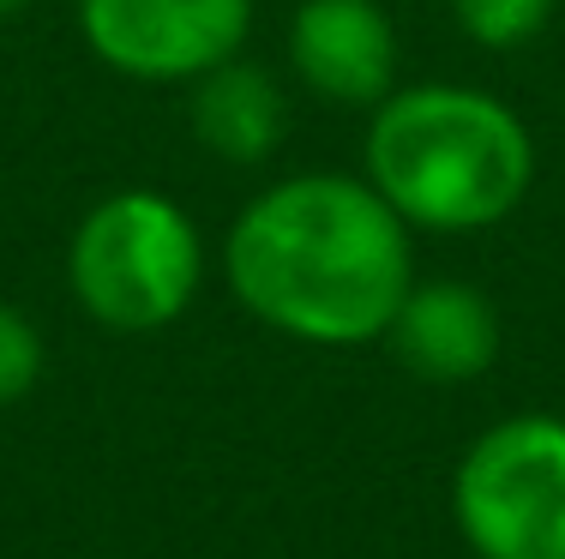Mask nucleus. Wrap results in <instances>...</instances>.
<instances>
[{"label":"nucleus","instance_id":"obj_1","mask_svg":"<svg viewBox=\"0 0 565 559\" xmlns=\"http://www.w3.org/2000/svg\"><path fill=\"white\" fill-rule=\"evenodd\" d=\"M223 271L259 325L319 350H355L392 331L415 283V247L367 175L307 169L241 205Z\"/></svg>","mask_w":565,"mask_h":559},{"label":"nucleus","instance_id":"obj_2","mask_svg":"<svg viewBox=\"0 0 565 559\" xmlns=\"http://www.w3.org/2000/svg\"><path fill=\"white\" fill-rule=\"evenodd\" d=\"M361 175L409 229L476 235L530 198L535 139L505 97L427 78L373 103Z\"/></svg>","mask_w":565,"mask_h":559},{"label":"nucleus","instance_id":"obj_3","mask_svg":"<svg viewBox=\"0 0 565 559\" xmlns=\"http://www.w3.org/2000/svg\"><path fill=\"white\" fill-rule=\"evenodd\" d=\"M73 301L109 331H163L205 283L199 223L157 186H120L78 217L66 241Z\"/></svg>","mask_w":565,"mask_h":559},{"label":"nucleus","instance_id":"obj_4","mask_svg":"<svg viewBox=\"0 0 565 559\" xmlns=\"http://www.w3.org/2000/svg\"><path fill=\"white\" fill-rule=\"evenodd\" d=\"M457 529L481 559H565V421L511 416L457 463Z\"/></svg>","mask_w":565,"mask_h":559},{"label":"nucleus","instance_id":"obj_5","mask_svg":"<svg viewBox=\"0 0 565 559\" xmlns=\"http://www.w3.org/2000/svg\"><path fill=\"white\" fill-rule=\"evenodd\" d=\"M253 31V0H78V36L132 85H193L235 61Z\"/></svg>","mask_w":565,"mask_h":559},{"label":"nucleus","instance_id":"obj_6","mask_svg":"<svg viewBox=\"0 0 565 559\" xmlns=\"http://www.w3.org/2000/svg\"><path fill=\"white\" fill-rule=\"evenodd\" d=\"M289 66L313 97L373 109L397 90V31L380 0H301L289 19Z\"/></svg>","mask_w":565,"mask_h":559},{"label":"nucleus","instance_id":"obj_7","mask_svg":"<svg viewBox=\"0 0 565 559\" xmlns=\"http://www.w3.org/2000/svg\"><path fill=\"white\" fill-rule=\"evenodd\" d=\"M385 337H392L397 362L409 373H422L434 385H457L493 367L500 319H493V301L481 289L434 277V283H409V295H403Z\"/></svg>","mask_w":565,"mask_h":559},{"label":"nucleus","instance_id":"obj_8","mask_svg":"<svg viewBox=\"0 0 565 559\" xmlns=\"http://www.w3.org/2000/svg\"><path fill=\"white\" fill-rule=\"evenodd\" d=\"M289 132L282 85L259 61H223L193 78V139L228 169H259Z\"/></svg>","mask_w":565,"mask_h":559},{"label":"nucleus","instance_id":"obj_9","mask_svg":"<svg viewBox=\"0 0 565 559\" xmlns=\"http://www.w3.org/2000/svg\"><path fill=\"white\" fill-rule=\"evenodd\" d=\"M559 0H451L457 31L476 49H523L547 31Z\"/></svg>","mask_w":565,"mask_h":559},{"label":"nucleus","instance_id":"obj_10","mask_svg":"<svg viewBox=\"0 0 565 559\" xmlns=\"http://www.w3.org/2000/svg\"><path fill=\"white\" fill-rule=\"evenodd\" d=\"M43 379V337L12 301H0V409Z\"/></svg>","mask_w":565,"mask_h":559},{"label":"nucleus","instance_id":"obj_11","mask_svg":"<svg viewBox=\"0 0 565 559\" xmlns=\"http://www.w3.org/2000/svg\"><path fill=\"white\" fill-rule=\"evenodd\" d=\"M24 7H31V0H0V24H12V19H19Z\"/></svg>","mask_w":565,"mask_h":559}]
</instances>
